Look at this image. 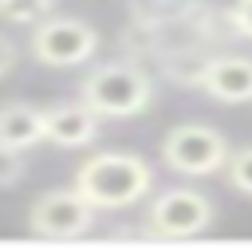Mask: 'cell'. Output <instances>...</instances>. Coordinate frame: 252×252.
Masks as SVG:
<instances>
[{"label": "cell", "instance_id": "1", "mask_svg": "<svg viewBox=\"0 0 252 252\" xmlns=\"http://www.w3.org/2000/svg\"><path fill=\"white\" fill-rule=\"evenodd\" d=\"M94 209H130L154 189V169L130 150H102L75 169L71 181Z\"/></svg>", "mask_w": 252, "mask_h": 252}, {"label": "cell", "instance_id": "2", "mask_svg": "<svg viewBox=\"0 0 252 252\" xmlns=\"http://www.w3.org/2000/svg\"><path fill=\"white\" fill-rule=\"evenodd\" d=\"M79 98L98 118H134V114L150 110V102H154V79L138 63H130V59L98 63V67H91L83 75Z\"/></svg>", "mask_w": 252, "mask_h": 252}, {"label": "cell", "instance_id": "3", "mask_svg": "<svg viewBox=\"0 0 252 252\" xmlns=\"http://www.w3.org/2000/svg\"><path fill=\"white\" fill-rule=\"evenodd\" d=\"M228 138L209 122H177L161 138V161L181 177H213L228 165Z\"/></svg>", "mask_w": 252, "mask_h": 252}, {"label": "cell", "instance_id": "4", "mask_svg": "<svg viewBox=\"0 0 252 252\" xmlns=\"http://www.w3.org/2000/svg\"><path fill=\"white\" fill-rule=\"evenodd\" d=\"M217 220V209L213 201L201 193V189H189V185H173V189H161L150 209H146V232L150 236H161V240H189V236H201L209 232Z\"/></svg>", "mask_w": 252, "mask_h": 252}, {"label": "cell", "instance_id": "5", "mask_svg": "<svg viewBox=\"0 0 252 252\" xmlns=\"http://www.w3.org/2000/svg\"><path fill=\"white\" fill-rule=\"evenodd\" d=\"M28 47L43 67H79L98 51V32L79 16H47L32 28Z\"/></svg>", "mask_w": 252, "mask_h": 252}, {"label": "cell", "instance_id": "6", "mask_svg": "<svg viewBox=\"0 0 252 252\" xmlns=\"http://www.w3.org/2000/svg\"><path fill=\"white\" fill-rule=\"evenodd\" d=\"M94 205L71 185V189H47L28 209V228L47 240H75L94 228Z\"/></svg>", "mask_w": 252, "mask_h": 252}, {"label": "cell", "instance_id": "7", "mask_svg": "<svg viewBox=\"0 0 252 252\" xmlns=\"http://www.w3.org/2000/svg\"><path fill=\"white\" fill-rule=\"evenodd\" d=\"M193 87H201L213 102L244 106L252 102V55H209L189 75Z\"/></svg>", "mask_w": 252, "mask_h": 252}, {"label": "cell", "instance_id": "8", "mask_svg": "<svg viewBox=\"0 0 252 252\" xmlns=\"http://www.w3.org/2000/svg\"><path fill=\"white\" fill-rule=\"evenodd\" d=\"M98 114L75 98V102H55L43 110V142L59 146V150H79V146H91L98 138Z\"/></svg>", "mask_w": 252, "mask_h": 252}, {"label": "cell", "instance_id": "9", "mask_svg": "<svg viewBox=\"0 0 252 252\" xmlns=\"http://www.w3.org/2000/svg\"><path fill=\"white\" fill-rule=\"evenodd\" d=\"M39 142H43V110L32 102H4L0 106V146L24 154Z\"/></svg>", "mask_w": 252, "mask_h": 252}, {"label": "cell", "instance_id": "10", "mask_svg": "<svg viewBox=\"0 0 252 252\" xmlns=\"http://www.w3.org/2000/svg\"><path fill=\"white\" fill-rule=\"evenodd\" d=\"M55 8V0H0V20L16 24V28H35L39 20H47Z\"/></svg>", "mask_w": 252, "mask_h": 252}, {"label": "cell", "instance_id": "11", "mask_svg": "<svg viewBox=\"0 0 252 252\" xmlns=\"http://www.w3.org/2000/svg\"><path fill=\"white\" fill-rule=\"evenodd\" d=\"M224 177L236 193L252 197V146H240L228 154V165H224Z\"/></svg>", "mask_w": 252, "mask_h": 252}, {"label": "cell", "instance_id": "12", "mask_svg": "<svg viewBox=\"0 0 252 252\" xmlns=\"http://www.w3.org/2000/svg\"><path fill=\"white\" fill-rule=\"evenodd\" d=\"M24 173H28V165H24L20 150H8V146H0V189H12V185H20V181H24Z\"/></svg>", "mask_w": 252, "mask_h": 252}, {"label": "cell", "instance_id": "13", "mask_svg": "<svg viewBox=\"0 0 252 252\" xmlns=\"http://www.w3.org/2000/svg\"><path fill=\"white\" fill-rule=\"evenodd\" d=\"M228 24H232V32H240L244 39H252V0H236L228 8Z\"/></svg>", "mask_w": 252, "mask_h": 252}, {"label": "cell", "instance_id": "14", "mask_svg": "<svg viewBox=\"0 0 252 252\" xmlns=\"http://www.w3.org/2000/svg\"><path fill=\"white\" fill-rule=\"evenodd\" d=\"M16 63H20V47L0 32V79H4V75H12V71H16Z\"/></svg>", "mask_w": 252, "mask_h": 252}]
</instances>
